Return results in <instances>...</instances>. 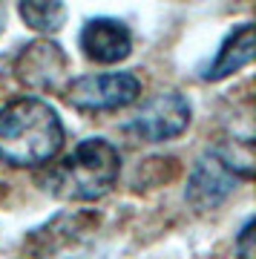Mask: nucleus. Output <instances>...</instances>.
<instances>
[{
  "instance_id": "9b49d317",
  "label": "nucleus",
  "mask_w": 256,
  "mask_h": 259,
  "mask_svg": "<svg viewBox=\"0 0 256 259\" xmlns=\"http://www.w3.org/2000/svg\"><path fill=\"white\" fill-rule=\"evenodd\" d=\"M3 29H6V6H0V35H3Z\"/></svg>"
},
{
  "instance_id": "9d476101",
  "label": "nucleus",
  "mask_w": 256,
  "mask_h": 259,
  "mask_svg": "<svg viewBox=\"0 0 256 259\" xmlns=\"http://www.w3.org/2000/svg\"><path fill=\"white\" fill-rule=\"evenodd\" d=\"M236 253L239 259H253V219H247L242 225V231L236 236Z\"/></svg>"
},
{
  "instance_id": "7ed1b4c3",
  "label": "nucleus",
  "mask_w": 256,
  "mask_h": 259,
  "mask_svg": "<svg viewBox=\"0 0 256 259\" xmlns=\"http://www.w3.org/2000/svg\"><path fill=\"white\" fill-rule=\"evenodd\" d=\"M250 173H253V156H250L247 141L245 144H219L213 150H204L190 170L184 199L196 210H213L242 182H247Z\"/></svg>"
},
{
  "instance_id": "1a4fd4ad",
  "label": "nucleus",
  "mask_w": 256,
  "mask_h": 259,
  "mask_svg": "<svg viewBox=\"0 0 256 259\" xmlns=\"http://www.w3.org/2000/svg\"><path fill=\"white\" fill-rule=\"evenodd\" d=\"M20 18L26 26L35 32H58L66 20V6L64 3H46V0H26L20 3Z\"/></svg>"
},
{
  "instance_id": "0eeeda50",
  "label": "nucleus",
  "mask_w": 256,
  "mask_h": 259,
  "mask_svg": "<svg viewBox=\"0 0 256 259\" xmlns=\"http://www.w3.org/2000/svg\"><path fill=\"white\" fill-rule=\"evenodd\" d=\"M78 47L95 64H121L133 52V32L118 18H90L78 35Z\"/></svg>"
},
{
  "instance_id": "39448f33",
  "label": "nucleus",
  "mask_w": 256,
  "mask_h": 259,
  "mask_svg": "<svg viewBox=\"0 0 256 259\" xmlns=\"http://www.w3.org/2000/svg\"><path fill=\"white\" fill-rule=\"evenodd\" d=\"M190 101L182 93L167 90V93H158L141 104V110L130 118L127 133L136 136L138 141H147V144H161V141L182 136L190 127Z\"/></svg>"
},
{
  "instance_id": "f03ea898",
  "label": "nucleus",
  "mask_w": 256,
  "mask_h": 259,
  "mask_svg": "<svg viewBox=\"0 0 256 259\" xmlns=\"http://www.w3.org/2000/svg\"><path fill=\"white\" fill-rule=\"evenodd\" d=\"M121 173V153L107 139H83L49 173L46 190L64 202H95L110 193Z\"/></svg>"
},
{
  "instance_id": "f257e3e1",
  "label": "nucleus",
  "mask_w": 256,
  "mask_h": 259,
  "mask_svg": "<svg viewBox=\"0 0 256 259\" xmlns=\"http://www.w3.org/2000/svg\"><path fill=\"white\" fill-rule=\"evenodd\" d=\"M64 147V124L49 101L23 95L0 110V161L9 167H40Z\"/></svg>"
},
{
  "instance_id": "6e6552de",
  "label": "nucleus",
  "mask_w": 256,
  "mask_h": 259,
  "mask_svg": "<svg viewBox=\"0 0 256 259\" xmlns=\"http://www.w3.org/2000/svg\"><path fill=\"white\" fill-rule=\"evenodd\" d=\"M253 61V23H242L222 40L219 52L201 69L204 81H222Z\"/></svg>"
},
{
  "instance_id": "20e7f679",
  "label": "nucleus",
  "mask_w": 256,
  "mask_h": 259,
  "mask_svg": "<svg viewBox=\"0 0 256 259\" xmlns=\"http://www.w3.org/2000/svg\"><path fill=\"white\" fill-rule=\"evenodd\" d=\"M66 101L83 112L124 110L141 95V81L133 72H95L66 83Z\"/></svg>"
},
{
  "instance_id": "423d86ee",
  "label": "nucleus",
  "mask_w": 256,
  "mask_h": 259,
  "mask_svg": "<svg viewBox=\"0 0 256 259\" xmlns=\"http://www.w3.org/2000/svg\"><path fill=\"white\" fill-rule=\"evenodd\" d=\"M66 52L58 47L55 40H35L29 47L20 49V55L15 58V72L26 87L49 93V90H61L66 81Z\"/></svg>"
}]
</instances>
